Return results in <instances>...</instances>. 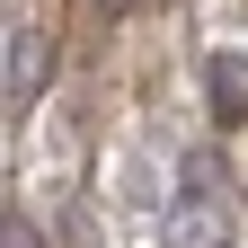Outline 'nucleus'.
I'll return each mask as SVG.
<instances>
[{
  "label": "nucleus",
  "mask_w": 248,
  "mask_h": 248,
  "mask_svg": "<svg viewBox=\"0 0 248 248\" xmlns=\"http://www.w3.org/2000/svg\"><path fill=\"white\" fill-rule=\"evenodd\" d=\"M204 89H213V115L248 124V53H213L204 62Z\"/></svg>",
  "instance_id": "f03ea898"
},
{
  "label": "nucleus",
  "mask_w": 248,
  "mask_h": 248,
  "mask_svg": "<svg viewBox=\"0 0 248 248\" xmlns=\"http://www.w3.org/2000/svg\"><path fill=\"white\" fill-rule=\"evenodd\" d=\"M98 9H142V0H98Z\"/></svg>",
  "instance_id": "20e7f679"
},
{
  "label": "nucleus",
  "mask_w": 248,
  "mask_h": 248,
  "mask_svg": "<svg viewBox=\"0 0 248 248\" xmlns=\"http://www.w3.org/2000/svg\"><path fill=\"white\" fill-rule=\"evenodd\" d=\"M45 71H53V36H45V27L9 36V98H18V107L36 98V89H45Z\"/></svg>",
  "instance_id": "f257e3e1"
},
{
  "label": "nucleus",
  "mask_w": 248,
  "mask_h": 248,
  "mask_svg": "<svg viewBox=\"0 0 248 248\" xmlns=\"http://www.w3.org/2000/svg\"><path fill=\"white\" fill-rule=\"evenodd\" d=\"M0 248H45V231H36V213H0Z\"/></svg>",
  "instance_id": "7ed1b4c3"
}]
</instances>
